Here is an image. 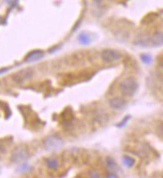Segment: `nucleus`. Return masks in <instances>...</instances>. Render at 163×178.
I'll use <instances>...</instances> for the list:
<instances>
[{"label": "nucleus", "instance_id": "1", "mask_svg": "<svg viewBox=\"0 0 163 178\" xmlns=\"http://www.w3.org/2000/svg\"><path fill=\"white\" fill-rule=\"evenodd\" d=\"M119 89L123 94L127 95V96H132L135 92L137 91L138 83L134 78L128 77L120 82Z\"/></svg>", "mask_w": 163, "mask_h": 178}, {"label": "nucleus", "instance_id": "2", "mask_svg": "<svg viewBox=\"0 0 163 178\" xmlns=\"http://www.w3.org/2000/svg\"><path fill=\"white\" fill-rule=\"evenodd\" d=\"M29 153L25 147L22 146H17L14 148L11 154V160L15 163H20L23 162L27 157H28Z\"/></svg>", "mask_w": 163, "mask_h": 178}, {"label": "nucleus", "instance_id": "3", "mask_svg": "<svg viewBox=\"0 0 163 178\" xmlns=\"http://www.w3.org/2000/svg\"><path fill=\"white\" fill-rule=\"evenodd\" d=\"M44 145L47 149H59L63 145V141L56 135H51L44 140Z\"/></svg>", "mask_w": 163, "mask_h": 178}, {"label": "nucleus", "instance_id": "4", "mask_svg": "<svg viewBox=\"0 0 163 178\" xmlns=\"http://www.w3.org/2000/svg\"><path fill=\"white\" fill-rule=\"evenodd\" d=\"M101 58L105 62H114L121 58V53L116 50L105 49L101 52Z\"/></svg>", "mask_w": 163, "mask_h": 178}, {"label": "nucleus", "instance_id": "5", "mask_svg": "<svg viewBox=\"0 0 163 178\" xmlns=\"http://www.w3.org/2000/svg\"><path fill=\"white\" fill-rule=\"evenodd\" d=\"M126 104H127L126 100L121 97H114L109 100L110 107L115 109V110H121V109H123L125 107Z\"/></svg>", "mask_w": 163, "mask_h": 178}, {"label": "nucleus", "instance_id": "6", "mask_svg": "<svg viewBox=\"0 0 163 178\" xmlns=\"http://www.w3.org/2000/svg\"><path fill=\"white\" fill-rule=\"evenodd\" d=\"M31 76H32V71L31 70H22V71H20V72L14 74V76L12 78L15 82H17V83H21V82L29 79Z\"/></svg>", "mask_w": 163, "mask_h": 178}, {"label": "nucleus", "instance_id": "7", "mask_svg": "<svg viewBox=\"0 0 163 178\" xmlns=\"http://www.w3.org/2000/svg\"><path fill=\"white\" fill-rule=\"evenodd\" d=\"M43 52L41 50H33L30 53L27 54L25 57V62H33V61L39 60L43 57Z\"/></svg>", "mask_w": 163, "mask_h": 178}, {"label": "nucleus", "instance_id": "8", "mask_svg": "<svg viewBox=\"0 0 163 178\" xmlns=\"http://www.w3.org/2000/svg\"><path fill=\"white\" fill-rule=\"evenodd\" d=\"M45 163H46L47 167L49 169L55 170L57 169L58 165H59V162L56 158H53V157H50V158H46L45 159Z\"/></svg>", "mask_w": 163, "mask_h": 178}, {"label": "nucleus", "instance_id": "9", "mask_svg": "<svg viewBox=\"0 0 163 178\" xmlns=\"http://www.w3.org/2000/svg\"><path fill=\"white\" fill-rule=\"evenodd\" d=\"M151 42H153L154 44H157V45H161L163 44V32H159L156 33L153 35L151 39Z\"/></svg>", "mask_w": 163, "mask_h": 178}, {"label": "nucleus", "instance_id": "10", "mask_svg": "<svg viewBox=\"0 0 163 178\" xmlns=\"http://www.w3.org/2000/svg\"><path fill=\"white\" fill-rule=\"evenodd\" d=\"M122 161H123V164L127 167H132L135 163V160L132 158V157L128 156V155H124L122 157Z\"/></svg>", "mask_w": 163, "mask_h": 178}, {"label": "nucleus", "instance_id": "11", "mask_svg": "<svg viewBox=\"0 0 163 178\" xmlns=\"http://www.w3.org/2000/svg\"><path fill=\"white\" fill-rule=\"evenodd\" d=\"M78 40H79V42H80L81 44H88L90 42V37H89L88 34L81 33V34H79Z\"/></svg>", "mask_w": 163, "mask_h": 178}, {"label": "nucleus", "instance_id": "12", "mask_svg": "<svg viewBox=\"0 0 163 178\" xmlns=\"http://www.w3.org/2000/svg\"><path fill=\"white\" fill-rule=\"evenodd\" d=\"M140 59L141 61L143 63L145 64H149V63H151V61H152V57L149 55V54H141L140 55Z\"/></svg>", "mask_w": 163, "mask_h": 178}, {"label": "nucleus", "instance_id": "13", "mask_svg": "<svg viewBox=\"0 0 163 178\" xmlns=\"http://www.w3.org/2000/svg\"><path fill=\"white\" fill-rule=\"evenodd\" d=\"M106 165L109 169H114L116 167V163L115 161L111 158V157H107L106 158Z\"/></svg>", "mask_w": 163, "mask_h": 178}, {"label": "nucleus", "instance_id": "14", "mask_svg": "<svg viewBox=\"0 0 163 178\" xmlns=\"http://www.w3.org/2000/svg\"><path fill=\"white\" fill-rule=\"evenodd\" d=\"M130 119V116H126L125 118H123V120L121 121V122H119L118 124H117V127H123L124 125L126 124V123L128 122V120Z\"/></svg>", "mask_w": 163, "mask_h": 178}, {"label": "nucleus", "instance_id": "15", "mask_svg": "<svg viewBox=\"0 0 163 178\" xmlns=\"http://www.w3.org/2000/svg\"><path fill=\"white\" fill-rule=\"evenodd\" d=\"M89 177L90 178H99V173H98V171H96V170H93L90 172L89 174Z\"/></svg>", "mask_w": 163, "mask_h": 178}, {"label": "nucleus", "instance_id": "16", "mask_svg": "<svg viewBox=\"0 0 163 178\" xmlns=\"http://www.w3.org/2000/svg\"><path fill=\"white\" fill-rule=\"evenodd\" d=\"M104 178H119V177L117 176L115 173L109 172V173H107V174H106V175H105V177H104Z\"/></svg>", "mask_w": 163, "mask_h": 178}, {"label": "nucleus", "instance_id": "17", "mask_svg": "<svg viewBox=\"0 0 163 178\" xmlns=\"http://www.w3.org/2000/svg\"><path fill=\"white\" fill-rule=\"evenodd\" d=\"M3 153H5V148H4V146L0 144V155L3 154Z\"/></svg>", "mask_w": 163, "mask_h": 178}, {"label": "nucleus", "instance_id": "18", "mask_svg": "<svg viewBox=\"0 0 163 178\" xmlns=\"http://www.w3.org/2000/svg\"><path fill=\"white\" fill-rule=\"evenodd\" d=\"M159 131H160L161 133H163V123H161L160 126H159Z\"/></svg>", "mask_w": 163, "mask_h": 178}, {"label": "nucleus", "instance_id": "19", "mask_svg": "<svg viewBox=\"0 0 163 178\" xmlns=\"http://www.w3.org/2000/svg\"><path fill=\"white\" fill-rule=\"evenodd\" d=\"M161 66H162V67H163V60H162V61H161Z\"/></svg>", "mask_w": 163, "mask_h": 178}]
</instances>
